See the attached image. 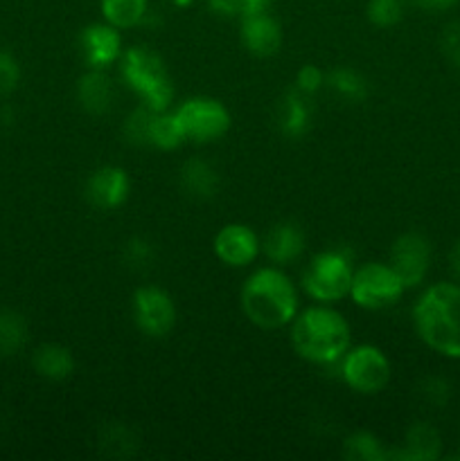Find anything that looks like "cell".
I'll list each match as a JSON object with an SVG mask.
<instances>
[{"mask_svg":"<svg viewBox=\"0 0 460 461\" xmlns=\"http://www.w3.org/2000/svg\"><path fill=\"white\" fill-rule=\"evenodd\" d=\"M239 304L248 322L264 331H278L293 322L300 311V295L282 266L273 264L255 268L244 279Z\"/></svg>","mask_w":460,"mask_h":461,"instance_id":"6da1fadb","label":"cell"},{"mask_svg":"<svg viewBox=\"0 0 460 461\" xmlns=\"http://www.w3.org/2000/svg\"><path fill=\"white\" fill-rule=\"evenodd\" d=\"M291 327V347L302 360L318 367H336L352 347V329L332 304L307 306L298 311Z\"/></svg>","mask_w":460,"mask_h":461,"instance_id":"7a4b0ae2","label":"cell"},{"mask_svg":"<svg viewBox=\"0 0 460 461\" xmlns=\"http://www.w3.org/2000/svg\"><path fill=\"white\" fill-rule=\"evenodd\" d=\"M413 329L428 349L460 360V282L424 288L413 304Z\"/></svg>","mask_w":460,"mask_h":461,"instance_id":"3957f363","label":"cell"},{"mask_svg":"<svg viewBox=\"0 0 460 461\" xmlns=\"http://www.w3.org/2000/svg\"><path fill=\"white\" fill-rule=\"evenodd\" d=\"M117 66L122 81L129 86L131 93L138 95L140 104L158 113L170 111L174 102V84L161 54L147 45H133L122 52Z\"/></svg>","mask_w":460,"mask_h":461,"instance_id":"277c9868","label":"cell"},{"mask_svg":"<svg viewBox=\"0 0 460 461\" xmlns=\"http://www.w3.org/2000/svg\"><path fill=\"white\" fill-rule=\"evenodd\" d=\"M354 252L347 246H334L309 259L300 275V288L318 304H336L347 297L354 275Z\"/></svg>","mask_w":460,"mask_h":461,"instance_id":"5b68a950","label":"cell"},{"mask_svg":"<svg viewBox=\"0 0 460 461\" xmlns=\"http://www.w3.org/2000/svg\"><path fill=\"white\" fill-rule=\"evenodd\" d=\"M406 286L388 261H368L354 268L350 297L363 311H386L404 297Z\"/></svg>","mask_w":460,"mask_h":461,"instance_id":"8992f818","label":"cell"},{"mask_svg":"<svg viewBox=\"0 0 460 461\" xmlns=\"http://www.w3.org/2000/svg\"><path fill=\"white\" fill-rule=\"evenodd\" d=\"M336 367L341 381L363 396L379 394L392 381L391 358L374 345H352Z\"/></svg>","mask_w":460,"mask_h":461,"instance_id":"52a82bcc","label":"cell"},{"mask_svg":"<svg viewBox=\"0 0 460 461\" xmlns=\"http://www.w3.org/2000/svg\"><path fill=\"white\" fill-rule=\"evenodd\" d=\"M176 120L183 129L185 142L210 144L224 138L230 131L233 117L224 102L215 97H189L176 108Z\"/></svg>","mask_w":460,"mask_h":461,"instance_id":"ba28073f","label":"cell"},{"mask_svg":"<svg viewBox=\"0 0 460 461\" xmlns=\"http://www.w3.org/2000/svg\"><path fill=\"white\" fill-rule=\"evenodd\" d=\"M131 315L140 333L147 338H165L176 327V304L161 286H140L131 297Z\"/></svg>","mask_w":460,"mask_h":461,"instance_id":"9c48e42d","label":"cell"},{"mask_svg":"<svg viewBox=\"0 0 460 461\" xmlns=\"http://www.w3.org/2000/svg\"><path fill=\"white\" fill-rule=\"evenodd\" d=\"M431 241L422 232H404L391 246L388 264L400 275L409 291V288H418L424 284L428 270H431Z\"/></svg>","mask_w":460,"mask_h":461,"instance_id":"30bf717a","label":"cell"},{"mask_svg":"<svg viewBox=\"0 0 460 461\" xmlns=\"http://www.w3.org/2000/svg\"><path fill=\"white\" fill-rule=\"evenodd\" d=\"M216 259L230 268H248L262 252V241L246 223H225L212 243Z\"/></svg>","mask_w":460,"mask_h":461,"instance_id":"8fae6325","label":"cell"},{"mask_svg":"<svg viewBox=\"0 0 460 461\" xmlns=\"http://www.w3.org/2000/svg\"><path fill=\"white\" fill-rule=\"evenodd\" d=\"M79 52L86 68L106 70L120 61L124 45H122V30L108 25L106 21L90 23L79 34Z\"/></svg>","mask_w":460,"mask_h":461,"instance_id":"7c38bea8","label":"cell"},{"mask_svg":"<svg viewBox=\"0 0 460 461\" xmlns=\"http://www.w3.org/2000/svg\"><path fill=\"white\" fill-rule=\"evenodd\" d=\"M131 194V178L122 167L104 165L86 178V198L97 210H117Z\"/></svg>","mask_w":460,"mask_h":461,"instance_id":"4fadbf2b","label":"cell"},{"mask_svg":"<svg viewBox=\"0 0 460 461\" xmlns=\"http://www.w3.org/2000/svg\"><path fill=\"white\" fill-rule=\"evenodd\" d=\"M239 39L251 54L260 59H269L282 48V27L273 16L266 12H255L242 16L239 25Z\"/></svg>","mask_w":460,"mask_h":461,"instance_id":"5bb4252c","label":"cell"},{"mask_svg":"<svg viewBox=\"0 0 460 461\" xmlns=\"http://www.w3.org/2000/svg\"><path fill=\"white\" fill-rule=\"evenodd\" d=\"M305 246L307 237L302 225L296 223V221L284 219L271 225L264 241H262V252H264L271 264L289 266L300 259L302 252H305Z\"/></svg>","mask_w":460,"mask_h":461,"instance_id":"9a60e30c","label":"cell"},{"mask_svg":"<svg viewBox=\"0 0 460 461\" xmlns=\"http://www.w3.org/2000/svg\"><path fill=\"white\" fill-rule=\"evenodd\" d=\"M440 457L442 437L427 421H415L406 428L400 448H391V461H436Z\"/></svg>","mask_w":460,"mask_h":461,"instance_id":"2e32d148","label":"cell"},{"mask_svg":"<svg viewBox=\"0 0 460 461\" xmlns=\"http://www.w3.org/2000/svg\"><path fill=\"white\" fill-rule=\"evenodd\" d=\"M77 102L88 115H106L115 102V86L106 70L88 68L77 81Z\"/></svg>","mask_w":460,"mask_h":461,"instance_id":"e0dca14e","label":"cell"},{"mask_svg":"<svg viewBox=\"0 0 460 461\" xmlns=\"http://www.w3.org/2000/svg\"><path fill=\"white\" fill-rule=\"evenodd\" d=\"M278 129L284 138L300 140L309 133L311 126V104L307 95H302L298 88H289L280 97L278 111H275Z\"/></svg>","mask_w":460,"mask_h":461,"instance_id":"ac0fdd59","label":"cell"},{"mask_svg":"<svg viewBox=\"0 0 460 461\" xmlns=\"http://www.w3.org/2000/svg\"><path fill=\"white\" fill-rule=\"evenodd\" d=\"M180 187L194 201H210L219 192V174L203 158H189L180 167Z\"/></svg>","mask_w":460,"mask_h":461,"instance_id":"d6986e66","label":"cell"},{"mask_svg":"<svg viewBox=\"0 0 460 461\" xmlns=\"http://www.w3.org/2000/svg\"><path fill=\"white\" fill-rule=\"evenodd\" d=\"M32 367L41 378L52 383L68 381L75 372V358L68 347L57 345V342H45L36 347L32 354Z\"/></svg>","mask_w":460,"mask_h":461,"instance_id":"ffe728a7","label":"cell"},{"mask_svg":"<svg viewBox=\"0 0 460 461\" xmlns=\"http://www.w3.org/2000/svg\"><path fill=\"white\" fill-rule=\"evenodd\" d=\"M325 88L332 90L336 97H341L347 104H361L368 99L370 84L359 70L350 66H338L327 72V84Z\"/></svg>","mask_w":460,"mask_h":461,"instance_id":"44dd1931","label":"cell"},{"mask_svg":"<svg viewBox=\"0 0 460 461\" xmlns=\"http://www.w3.org/2000/svg\"><path fill=\"white\" fill-rule=\"evenodd\" d=\"M138 435L126 423H106L97 435V448L104 457L129 459L138 450Z\"/></svg>","mask_w":460,"mask_h":461,"instance_id":"7402d4cb","label":"cell"},{"mask_svg":"<svg viewBox=\"0 0 460 461\" xmlns=\"http://www.w3.org/2000/svg\"><path fill=\"white\" fill-rule=\"evenodd\" d=\"M341 455L347 461H391V448L370 430L350 432L343 441Z\"/></svg>","mask_w":460,"mask_h":461,"instance_id":"603a6c76","label":"cell"},{"mask_svg":"<svg viewBox=\"0 0 460 461\" xmlns=\"http://www.w3.org/2000/svg\"><path fill=\"white\" fill-rule=\"evenodd\" d=\"M99 12L108 25L117 30H131L144 23L149 0H99Z\"/></svg>","mask_w":460,"mask_h":461,"instance_id":"cb8c5ba5","label":"cell"},{"mask_svg":"<svg viewBox=\"0 0 460 461\" xmlns=\"http://www.w3.org/2000/svg\"><path fill=\"white\" fill-rule=\"evenodd\" d=\"M30 329L23 313L14 309H0V356L21 354L27 345Z\"/></svg>","mask_w":460,"mask_h":461,"instance_id":"d4e9b609","label":"cell"},{"mask_svg":"<svg viewBox=\"0 0 460 461\" xmlns=\"http://www.w3.org/2000/svg\"><path fill=\"white\" fill-rule=\"evenodd\" d=\"M185 142L183 129L176 120L174 111H161L153 115L152 133H149V147L161 149V151H174Z\"/></svg>","mask_w":460,"mask_h":461,"instance_id":"484cf974","label":"cell"},{"mask_svg":"<svg viewBox=\"0 0 460 461\" xmlns=\"http://www.w3.org/2000/svg\"><path fill=\"white\" fill-rule=\"evenodd\" d=\"M158 111H152L149 106L140 104L133 111L126 115L124 124H122V133L124 140L133 147H149V133H152V122Z\"/></svg>","mask_w":460,"mask_h":461,"instance_id":"4316f807","label":"cell"},{"mask_svg":"<svg viewBox=\"0 0 460 461\" xmlns=\"http://www.w3.org/2000/svg\"><path fill=\"white\" fill-rule=\"evenodd\" d=\"M404 0H368L365 16L370 25L386 30V27H395L404 18Z\"/></svg>","mask_w":460,"mask_h":461,"instance_id":"83f0119b","label":"cell"},{"mask_svg":"<svg viewBox=\"0 0 460 461\" xmlns=\"http://www.w3.org/2000/svg\"><path fill=\"white\" fill-rule=\"evenodd\" d=\"M418 394L427 405L442 410L454 399V385L445 376H424L418 385Z\"/></svg>","mask_w":460,"mask_h":461,"instance_id":"f1b7e54d","label":"cell"},{"mask_svg":"<svg viewBox=\"0 0 460 461\" xmlns=\"http://www.w3.org/2000/svg\"><path fill=\"white\" fill-rule=\"evenodd\" d=\"M156 259V248L152 241L143 237H133L124 243L122 248V261H124L126 268L131 270H147L149 266Z\"/></svg>","mask_w":460,"mask_h":461,"instance_id":"f546056e","label":"cell"},{"mask_svg":"<svg viewBox=\"0 0 460 461\" xmlns=\"http://www.w3.org/2000/svg\"><path fill=\"white\" fill-rule=\"evenodd\" d=\"M325 84H327V75L318 66H314V63L298 68L296 79H293V88H298L307 97H314L316 93H320Z\"/></svg>","mask_w":460,"mask_h":461,"instance_id":"4dcf8cb0","label":"cell"},{"mask_svg":"<svg viewBox=\"0 0 460 461\" xmlns=\"http://www.w3.org/2000/svg\"><path fill=\"white\" fill-rule=\"evenodd\" d=\"M21 84V66L7 50H0V97L14 93Z\"/></svg>","mask_w":460,"mask_h":461,"instance_id":"1f68e13d","label":"cell"},{"mask_svg":"<svg viewBox=\"0 0 460 461\" xmlns=\"http://www.w3.org/2000/svg\"><path fill=\"white\" fill-rule=\"evenodd\" d=\"M440 48L442 52H445V57L449 59L451 66H455L460 70V21L449 23V25L442 30Z\"/></svg>","mask_w":460,"mask_h":461,"instance_id":"d6a6232c","label":"cell"},{"mask_svg":"<svg viewBox=\"0 0 460 461\" xmlns=\"http://www.w3.org/2000/svg\"><path fill=\"white\" fill-rule=\"evenodd\" d=\"M207 9L219 18H242V3L239 0H207Z\"/></svg>","mask_w":460,"mask_h":461,"instance_id":"836d02e7","label":"cell"},{"mask_svg":"<svg viewBox=\"0 0 460 461\" xmlns=\"http://www.w3.org/2000/svg\"><path fill=\"white\" fill-rule=\"evenodd\" d=\"M458 0H413L415 7L424 9V12H446V9L455 7Z\"/></svg>","mask_w":460,"mask_h":461,"instance_id":"e575fe53","label":"cell"},{"mask_svg":"<svg viewBox=\"0 0 460 461\" xmlns=\"http://www.w3.org/2000/svg\"><path fill=\"white\" fill-rule=\"evenodd\" d=\"M239 3H242V16H246V14L266 12L271 5V0H239Z\"/></svg>","mask_w":460,"mask_h":461,"instance_id":"d590c367","label":"cell"},{"mask_svg":"<svg viewBox=\"0 0 460 461\" xmlns=\"http://www.w3.org/2000/svg\"><path fill=\"white\" fill-rule=\"evenodd\" d=\"M449 268L454 273V277L460 282V239L451 246L449 250Z\"/></svg>","mask_w":460,"mask_h":461,"instance_id":"8d00e7d4","label":"cell"},{"mask_svg":"<svg viewBox=\"0 0 460 461\" xmlns=\"http://www.w3.org/2000/svg\"><path fill=\"white\" fill-rule=\"evenodd\" d=\"M194 0H171V5H176V7H189Z\"/></svg>","mask_w":460,"mask_h":461,"instance_id":"74e56055","label":"cell"}]
</instances>
